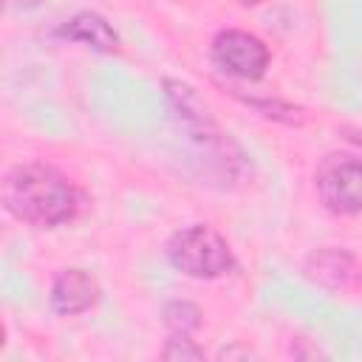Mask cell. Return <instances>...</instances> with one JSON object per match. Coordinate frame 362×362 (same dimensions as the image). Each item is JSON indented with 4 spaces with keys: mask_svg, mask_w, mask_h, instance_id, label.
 I'll return each instance as SVG.
<instances>
[{
    "mask_svg": "<svg viewBox=\"0 0 362 362\" xmlns=\"http://www.w3.org/2000/svg\"><path fill=\"white\" fill-rule=\"evenodd\" d=\"M3 206L31 226H59L76 215L74 184L48 164H20L3 181Z\"/></svg>",
    "mask_w": 362,
    "mask_h": 362,
    "instance_id": "1",
    "label": "cell"
},
{
    "mask_svg": "<svg viewBox=\"0 0 362 362\" xmlns=\"http://www.w3.org/2000/svg\"><path fill=\"white\" fill-rule=\"evenodd\" d=\"M167 257L178 272L198 280L221 277L235 263L229 243L206 223H192L178 229L167 243Z\"/></svg>",
    "mask_w": 362,
    "mask_h": 362,
    "instance_id": "2",
    "label": "cell"
},
{
    "mask_svg": "<svg viewBox=\"0 0 362 362\" xmlns=\"http://www.w3.org/2000/svg\"><path fill=\"white\" fill-rule=\"evenodd\" d=\"M320 201L339 215L362 212V158L328 156L314 173Z\"/></svg>",
    "mask_w": 362,
    "mask_h": 362,
    "instance_id": "3",
    "label": "cell"
},
{
    "mask_svg": "<svg viewBox=\"0 0 362 362\" xmlns=\"http://www.w3.org/2000/svg\"><path fill=\"white\" fill-rule=\"evenodd\" d=\"M212 59L229 76L255 82L269 68V48L260 37H255L249 31L226 28L212 40Z\"/></svg>",
    "mask_w": 362,
    "mask_h": 362,
    "instance_id": "4",
    "label": "cell"
},
{
    "mask_svg": "<svg viewBox=\"0 0 362 362\" xmlns=\"http://www.w3.org/2000/svg\"><path fill=\"white\" fill-rule=\"evenodd\" d=\"M164 96H167V105L173 107L175 119L184 124V130L189 133L192 141H198L204 150L229 147V141L218 130V124H215L206 102L195 93V88H189L181 79H164Z\"/></svg>",
    "mask_w": 362,
    "mask_h": 362,
    "instance_id": "5",
    "label": "cell"
},
{
    "mask_svg": "<svg viewBox=\"0 0 362 362\" xmlns=\"http://www.w3.org/2000/svg\"><path fill=\"white\" fill-rule=\"evenodd\" d=\"M48 303L62 317L82 314L99 303V283L85 269H62L51 283Z\"/></svg>",
    "mask_w": 362,
    "mask_h": 362,
    "instance_id": "6",
    "label": "cell"
},
{
    "mask_svg": "<svg viewBox=\"0 0 362 362\" xmlns=\"http://www.w3.org/2000/svg\"><path fill=\"white\" fill-rule=\"evenodd\" d=\"M59 37H68L74 42H82L93 51H113L119 45V37L113 31V25L96 14V11H79L74 14L62 28H59Z\"/></svg>",
    "mask_w": 362,
    "mask_h": 362,
    "instance_id": "7",
    "label": "cell"
},
{
    "mask_svg": "<svg viewBox=\"0 0 362 362\" xmlns=\"http://www.w3.org/2000/svg\"><path fill=\"white\" fill-rule=\"evenodd\" d=\"M354 272V257L342 249H320L305 260V274L325 288H345Z\"/></svg>",
    "mask_w": 362,
    "mask_h": 362,
    "instance_id": "8",
    "label": "cell"
},
{
    "mask_svg": "<svg viewBox=\"0 0 362 362\" xmlns=\"http://www.w3.org/2000/svg\"><path fill=\"white\" fill-rule=\"evenodd\" d=\"M170 334H192L201 325V308L189 300H170L161 311Z\"/></svg>",
    "mask_w": 362,
    "mask_h": 362,
    "instance_id": "9",
    "label": "cell"
},
{
    "mask_svg": "<svg viewBox=\"0 0 362 362\" xmlns=\"http://www.w3.org/2000/svg\"><path fill=\"white\" fill-rule=\"evenodd\" d=\"M164 359H204V351L189 339V334H173L161 351Z\"/></svg>",
    "mask_w": 362,
    "mask_h": 362,
    "instance_id": "10",
    "label": "cell"
},
{
    "mask_svg": "<svg viewBox=\"0 0 362 362\" xmlns=\"http://www.w3.org/2000/svg\"><path fill=\"white\" fill-rule=\"evenodd\" d=\"M8 6H14V8H23V11H28V8H37V6H40V0H8Z\"/></svg>",
    "mask_w": 362,
    "mask_h": 362,
    "instance_id": "11",
    "label": "cell"
},
{
    "mask_svg": "<svg viewBox=\"0 0 362 362\" xmlns=\"http://www.w3.org/2000/svg\"><path fill=\"white\" fill-rule=\"evenodd\" d=\"M342 133H345V139H351L354 144H359V147H362V130H354V127H342Z\"/></svg>",
    "mask_w": 362,
    "mask_h": 362,
    "instance_id": "12",
    "label": "cell"
},
{
    "mask_svg": "<svg viewBox=\"0 0 362 362\" xmlns=\"http://www.w3.org/2000/svg\"><path fill=\"white\" fill-rule=\"evenodd\" d=\"M238 3H240V6H257L260 0H238Z\"/></svg>",
    "mask_w": 362,
    "mask_h": 362,
    "instance_id": "13",
    "label": "cell"
}]
</instances>
